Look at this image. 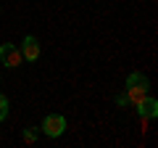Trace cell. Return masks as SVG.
<instances>
[{
    "instance_id": "6da1fadb",
    "label": "cell",
    "mask_w": 158,
    "mask_h": 148,
    "mask_svg": "<svg viewBox=\"0 0 158 148\" xmlns=\"http://www.w3.org/2000/svg\"><path fill=\"white\" fill-rule=\"evenodd\" d=\"M148 90H150V82H148V77L142 72H132L129 77H127V98H129L132 106H137V103L142 101V98L148 95Z\"/></svg>"
},
{
    "instance_id": "7a4b0ae2",
    "label": "cell",
    "mask_w": 158,
    "mask_h": 148,
    "mask_svg": "<svg viewBox=\"0 0 158 148\" xmlns=\"http://www.w3.org/2000/svg\"><path fill=\"white\" fill-rule=\"evenodd\" d=\"M0 61L8 69H19L24 63V56H21V50H19L13 42H3V45H0Z\"/></svg>"
},
{
    "instance_id": "3957f363",
    "label": "cell",
    "mask_w": 158,
    "mask_h": 148,
    "mask_svg": "<svg viewBox=\"0 0 158 148\" xmlns=\"http://www.w3.org/2000/svg\"><path fill=\"white\" fill-rule=\"evenodd\" d=\"M42 132H45L48 137H61L63 132H66V119H63L61 114H48L45 119H42Z\"/></svg>"
},
{
    "instance_id": "277c9868",
    "label": "cell",
    "mask_w": 158,
    "mask_h": 148,
    "mask_svg": "<svg viewBox=\"0 0 158 148\" xmlns=\"http://www.w3.org/2000/svg\"><path fill=\"white\" fill-rule=\"evenodd\" d=\"M19 50H21L24 61H29V63H32V61H37V58H40V40L34 37V34H27Z\"/></svg>"
},
{
    "instance_id": "5b68a950",
    "label": "cell",
    "mask_w": 158,
    "mask_h": 148,
    "mask_svg": "<svg viewBox=\"0 0 158 148\" xmlns=\"http://www.w3.org/2000/svg\"><path fill=\"white\" fill-rule=\"evenodd\" d=\"M135 108H137V114H140V119H153V116H158V101L150 98V95H145Z\"/></svg>"
},
{
    "instance_id": "8992f818",
    "label": "cell",
    "mask_w": 158,
    "mask_h": 148,
    "mask_svg": "<svg viewBox=\"0 0 158 148\" xmlns=\"http://www.w3.org/2000/svg\"><path fill=\"white\" fill-rule=\"evenodd\" d=\"M21 137H24L27 146H34V143H37V130H34V127H27V130L21 132Z\"/></svg>"
},
{
    "instance_id": "52a82bcc",
    "label": "cell",
    "mask_w": 158,
    "mask_h": 148,
    "mask_svg": "<svg viewBox=\"0 0 158 148\" xmlns=\"http://www.w3.org/2000/svg\"><path fill=\"white\" fill-rule=\"evenodd\" d=\"M6 116H8V98L0 93V122L6 119Z\"/></svg>"
},
{
    "instance_id": "ba28073f",
    "label": "cell",
    "mask_w": 158,
    "mask_h": 148,
    "mask_svg": "<svg viewBox=\"0 0 158 148\" xmlns=\"http://www.w3.org/2000/svg\"><path fill=\"white\" fill-rule=\"evenodd\" d=\"M116 106H118V108L129 106V98H127V93H118V95H116Z\"/></svg>"
}]
</instances>
